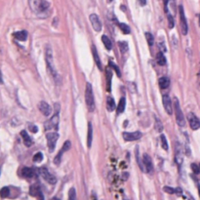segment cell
Listing matches in <instances>:
<instances>
[{"instance_id": "obj_1", "label": "cell", "mask_w": 200, "mask_h": 200, "mask_svg": "<svg viewBox=\"0 0 200 200\" xmlns=\"http://www.w3.org/2000/svg\"><path fill=\"white\" fill-rule=\"evenodd\" d=\"M45 59H46V63H47V67L48 70L50 72L51 76L54 78V80L59 83V80H60V76L58 74V71L56 70L55 65H54V60H53V51L52 49L49 47V45L46 46L45 49Z\"/></svg>"}, {"instance_id": "obj_2", "label": "cell", "mask_w": 200, "mask_h": 200, "mask_svg": "<svg viewBox=\"0 0 200 200\" xmlns=\"http://www.w3.org/2000/svg\"><path fill=\"white\" fill-rule=\"evenodd\" d=\"M85 101H86V104L88 107V110L93 112L95 110V99H94V94L93 89H92V85L90 83L86 84V91H85Z\"/></svg>"}, {"instance_id": "obj_3", "label": "cell", "mask_w": 200, "mask_h": 200, "mask_svg": "<svg viewBox=\"0 0 200 200\" xmlns=\"http://www.w3.org/2000/svg\"><path fill=\"white\" fill-rule=\"evenodd\" d=\"M29 3L34 12H44L49 7V3L45 0H29Z\"/></svg>"}, {"instance_id": "obj_4", "label": "cell", "mask_w": 200, "mask_h": 200, "mask_svg": "<svg viewBox=\"0 0 200 200\" xmlns=\"http://www.w3.org/2000/svg\"><path fill=\"white\" fill-rule=\"evenodd\" d=\"M174 107H175V114H176V120H177V123L179 124V126H185L186 125V119H185V116H183V111L181 109V107H180V103H179V100L175 99V101H174Z\"/></svg>"}, {"instance_id": "obj_5", "label": "cell", "mask_w": 200, "mask_h": 200, "mask_svg": "<svg viewBox=\"0 0 200 200\" xmlns=\"http://www.w3.org/2000/svg\"><path fill=\"white\" fill-rule=\"evenodd\" d=\"M57 107V111H56V113L52 116V118L50 120H48L47 122L44 124L45 130H50V129L58 130L59 122H60V119H59V107Z\"/></svg>"}, {"instance_id": "obj_6", "label": "cell", "mask_w": 200, "mask_h": 200, "mask_svg": "<svg viewBox=\"0 0 200 200\" xmlns=\"http://www.w3.org/2000/svg\"><path fill=\"white\" fill-rule=\"evenodd\" d=\"M46 139H47V143L49 147V152H53L56 147V143L58 142L59 139V134L57 132H51L46 135Z\"/></svg>"}, {"instance_id": "obj_7", "label": "cell", "mask_w": 200, "mask_h": 200, "mask_svg": "<svg viewBox=\"0 0 200 200\" xmlns=\"http://www.w3.org/2000/svg\"><path fill=\"white\" fill-rule=\"evenodd\" d=\"M142 137H143V134L142 132H140V131H135V132H132V133H129V132L123 133L124 140L127 141V142H134V141L140 140Z\"/></svg>"}, {"instance_id": "obj_8", "label": "cell", "mask_w": 200, "mask_h": 200, "mask_svg": "<svg viewBox=\"0 0 200 200\" xmlns=\"http://www.w3.org/2000/svg\"><path fill=\"white\" fill-rule=\"evenodd\" d=\"M39 172H40V175L42 176V178L47 183H50V185H55V183H57V179H56L53 175H51L46 168H41L39 170Z\"/></svg>"}, {"instance_id": "obj_9", "label": "cell", "mask_w": 200, "mask_h": 200, "mask_svg": "<svg viewBox=\"0 0 200 200\" xmlns=\"http://www.w3.org/2000/svg\"><path fill=\"white\" fill-rule=\"evenodd\" d=\"M70 146H71V143L70 142V141H65L64 143V146H63V147H62V149L60 150V151H59L57 156L55 157V159H54L55 164H57V165H59V164H60L61 159H62V156H63V154H64L65 151H67V150H68V149H70Z\"/></svg>"}, {"instance_id": "obj_10", "label": "cell", "mask_w": 200, "mask_h": 200, "mask_svg": "<svg viewBox=\"0 0 200 200\" xmlns=\"http://www.w3.org/2000/svg\"><path fill=\"white\" fill-rule=\"evenodd\" d=\"M143 168H145V172H147V173H152L153 171V165H152V161H151V158L149 157V154H146L145 153L143 156Z\"/></svg>"}, {"instance_id": "obj_11", "label": "cell", "mask_w": 200, "mask_h": 200, "mask_svg": "<svg viewBox=\"0 0 200 200\" xmlns=\"http://www.w3.org/2000/svg\"><path fill=\"white\" fill-rule=\"evenodd\" d=\"M188 120L189 122V126L192 130H198L200 127V121L197 118V116L194 113H188Z\"/></svg>"}, {"instance_id": "obj_12", "label": "cell", "mask_w": 200, "mask_h": 200, "mask_svg": "<svg viewBox=\"0 0 200 200\" xmlns=\"http://www.w3.org/2000/svg\"><path fill=\"white\" fill-rule=\"evenodd\" d=\"M179 12H180V18H181V25H182V32L183 34L188 33V22H186V19L185 16V11L182 5L179 6Z\"/></svg>"}, {"instance_id": "obj_13", "label": "cell", "mask_w": 200, "mask_h": 200, "mask_svg": "<svg viewBox=\"0 0 200 200\" xmlns=\"http://www.w3.org/2000/svg\"><path fill=\"white\" fill-rule=\"evenodd\" d=\"M162 101H163V106H164V109H165V111L169 115H171L173 113V107H172V101H171V99H170V97L166 94L163 95Z\"/></svg>"}, {"instance_id": "obj_14", "label": "cell", "mask_w": 200, "mask_h": 200, "mask_svg": "<svg viewBox=\"0 0 200 200\" xmlns=\"http://www.w3.org/2000/svg\"><path fill=\"white\" fill-rule=\"evenodd\" d=\"M90 22L92 24V27L95 29L96 31H101V22L100 21L99 17L96 14H91L90 15Z\"/></svg>"}, {"instance_id": "obj_15", "label": "cell", "mask_w": 200, "mask_h": 200, "mask_svg": "<svg viewBox=\"0 0 200 200\" xmlns=\"http://www.w3.org/2000/svg\"><path fill=\"white\" fill-rule=\"evenodd\" d=\"M39 109H40V111L44 116H50L52 113V107L44 101H42L41 103L39 104Z\"/></svg>"}, {"instance_id": "obj_16", "label": "cell", "mask_w": 200, "mask_h": 200, "mask_svg": "<svg viewBox=\"0 0 200 200\" xmlns=\"http://www.w3.org/2000/svg\"><path fill=\"white\" fill-rule=\"evenodd\" d=\"M175 160H176V163L178 167L180 168L183 163V151H182V149H181V146H180V143H178L176 146V156H175Z\"/></svg>"}, {"instance_id": "obj_17", "label": "cell", "mask_w": 200, "mask_h": 200, "mask_svg": "<svg viewBox=\"0 0 200 200\" xmlns=\"http://www.w3.org/2000/svg\"><path fill=\"white\" fill-rule=\"evenodd\" d=\"M29 192L32 196H36L40 200H44L43 199V195H42V192L40 191V188L38 186H31L30 189H29Z\"/></svg>"}, {"instance_id": "obj_18", "label": "cell", "mask_w": 200, "mask_h": 200, "mask_svg": "<svg viewBox=\"0 0 200 200\" xmlns=\"http://www.w3.org/2000/svg\"><path fill=\"white\" fill-rule=\"evenodd\" d=\"M35 173L33 171V169L31 168H28V167H25V168L22 169L21 171V176L24 177L25 179H30L32 177H34Z\"/></svg>"}, {"instance_id": "obj_19", "label": "cell", "mask_w": 200, "mask_h": 200, "mask_svg": "<svg viewBox=\"0 0 200 200\" xmlns=\"http://www.w3.org/2000/svg\"><path fill=\"white\" fill-rule=\"evenodd\" d=\"M92 53H93V57H94L95 63H96L98 68H99L100 70H103V65H101V60H100V57H99V54H98L97 49H96V47H95L94 45L92 46Z\"/></svg>"}, {"instance_id": "obj_20", "label": "cell", "mask_w": 200, "mask_h": 200, "mask_svg": "<svg viewBox=\"0 0 200 200\" xmlns=\"http://www.w3.org/2000/svg\"><path fill=\"white\" fill-rule=\"evenodd\" d=\"M21 137L22 138V141H24V143H25V146L29 147L32 145V140H31V138L28 136V134L27 131L22 130L21 132Z\"/></svg>"}, {"instance_id": "obj_21", "label": "cell", "mask_w": 200, "mask_h": 200, "mask_svg": "<svg viewBox=\"0 0 200 200\" xmlns=\"http://www.w3.org/2000/svg\"><path fill=\"white\" fill-rule=\"evenodd\" d=\"M13 36L19 41H25L28 38V31L27 30L17 31V32H15V33H13Z\"/></svg>"}, {"instance_id": "obj_22", "label": "cell", "mask_w": 200, "mask_h": 200, "mask_svg": "<svg viewBox=\"0 0 200 200\" xmlns=\"http://www.w3.org/2000/svg\"><path fill=\"white\" fill-rule=\"evenodd\" d=\"M106 79H107V91H111V79H112V71L110 68H107L106 71Z\"/></svg>"}, {"instance_id": "obj_23", "label": "cell", "mask_w": 200, "mask_h": 200, "mask_svg": "<svg viewBox=\"0 0 200 200\" xmlns=\"http://www.w3.org/2000/svg\"><path fill=\"white\" fill-rule=\"evenodd\" d=\"M92 141H93V126L92 123H88V134H87V146L88 147L92 146Z\"/></svg>"}, {"instance_id": "obj_24", "label": "cell", "mask_w": 200, "mask_h": 200, "mask_svg": "<svg viewBox=\"0 0 200 200\" xmlns=\"http://www.w3.org/2000/svg\"><path fill=\"white\" fill-rule=\"evenodd\" d=\"M158 83H159V87L161 88V89H166L170 85V79L167 76H163L161 78H159Z\"/></svg>"}, {"instance_id": "obj_25", "label": "cell", "mask_w": 200, "mask_h": 200, "mask_svg": "<svg viewBox=\"0 0 200 200\" xmlns=\"http://www.w3.org/2000/svg\"><path fill=\"white\" fill-rule=\"evenodd\" d=\"M107 107L109 111H113L115 109V101L110 96L107 97Z\"/></svg>"}, {"instance_id": "obj_26", "label": "cell", "mask_w": 200, "mask_h": 200, "mask_svg": "<svg viewBox=\"0 0 200 200\" xmlns=\"http://www.w3.org/2000/svg\"><path fill=\"white\" fill-rule=\"evenodd\" d=\"M125 107H126V100L125 98H121L120 101H119V104H118V107H117V113L120 114L124 112V110H125Z\"/></svg>"}, {"instance_id": "obj_27", "label": "cell", "mask_w": 200, "mask_h": 200, "mask_svg": "<svg viewBox=\"0 0 200 200\" xmlns=\"http://www.w3.org/2000/svg\"><path fill=\"white\" fill-rule=\"evenodd\" d=\"M156 61H157V64H158L159 65H165L166 64V58H165V56H164L163 52H159V53H157Z\"/></svg>"}, {"instance_id": "obj_28", "label": "cell", "mask_w": 200, "mask_h": 200, "mask_svg": "<svg viewBox=\"0 0 200 200\" xmlns=\"http://www.w3.org/2000/svg\"><path fill=\"white\" fill-rule=\"evenodd\" d=\"M101 40H103V43L106 46V48L107 50H111V48H112V43H111L110 39L107 36V35H103L101 36Z\"/></svg>"}, {"instance_id": "obj_29", "label": "cell", "mask_w": 200, "mask_h": 200, "mask_svg": "<svg viewBox=\"0 0 200 200\" xmlns=\"http://www.w3.org/2000/svg\"><path fill=\"white\" fill-rule=\"evenodd\" d=\"M118 46H119L120 52L122 54L126 53V52L129 50V46H128V43L126 41H119L118 42Z\"/></svg>"}, {"instance_id": "obj_30", "label": "cell", "mask_w": 200, "mask_h": 200, "mask_svg": "<svg viewBox=\"0 0 200 200\" xmlns=\"http://www.w3.org/2000/svg\"><path fill=\"white\" fill-rule=\"evenodd\" d=\"M118 25H119V28H120L121 30H122L123 33L129 34L130 32H131V29H130L129 25H127L126 24H124V22H120V24H118Z\"/></svg>"}, {"instance_id": "obj_31", "label": "cell", "mask_w": 200, "mask_h": 200, "mask_svg": "<svg viewBox=\"0 0 200 200\" xmlns=\"http://www.w3.org/2000/svg\"><path fill=\"white\" fill-rule=\"evenodd\" d=\"M9 194H10V189L8 186H4V188H1V191H0V196H1L2 198L8 197Z\"/></svg>"}, {"instance_id": "obj_32", "label": "cell", "mask_w": 200, "mask_h": 200, "mask_svg": "<svg viewBox=\"0 0 200 200\" xmlns=\"http://www.w3.org/2000/svg\"><path fill=\"white\" fill-rule=\"evenodd\" d=\"M160 143H161V146L163 147V149L168 150V143H167L165 135H163V134H161V136H160Z\"/></svg>"}, {"instance_id": "obj_33", "label": "cell", "mask_w": 200, "mask_h": 200, "mask_svg": "<svg viewBox=\"0 0 200 200\" xmlns=\"http://www.w3.org/2000/svg\"><path fill=\"white\" fill-rule=\"evenodd\" d=\"M145 36L146 38V41H147V43H149V45L152 46L153 43H154V37H153V35L151 33H149V32H146Z\"/></svg>"}, {"instance_id": "obj_34", "label": "cell", "mask_w": 200, "mask_h": 200, "mask_svg": "<svg viewBox=\"0 0 200 200\" xmlns=\"http://www.w3.org/2000/svg\"><path fill=\"white\" fill-rule=\"evenodd\" d=\"M68 200H76V191L74 188H71L68 191Z\"/></svg>"}, {"instance_id": "obj_35", "label": "cell", "mask_w": 200, "mask_h": 200, "mask_svg": "<svg viewBox=\"0 0 200 200\" xmlns=\"http://www.w3.org/2000/svg\"><path fill=\"white\" fill-rule=\"evenodd\" d=\"M155 130L159 133H161L162 130H163V126H162L161 121L157 118V117H155Z\"/></svg>"}, {"instance_id": "obj_36", "label": "cell", "mask_w": 200, "mask_h": 200, "mask_svg": "<svg viewBox=\"0 0 200 200\" xmlns=\"http://www.w3.org/2000/svg\"><path fill=\"white\" fill-rule=\"evenodd\" d=\"M32 160H33V162H41L42 160H43V154H42L41 152L35 153V154L33 155Z\"/></svg>"}, {"instance_id": "obj_37", "label": "cell", "mask_w": 200, "mask_h": 200, "mask_svg": "<svg viewBox=\"0 0 200 200\" xmlns=\"http://www.w3.org/2000/svg\"><path fill=\"white\" fill-rule=\"evenodd\" d=\"M109 67H112L113 70H115L116 74L118 75L119 77L121 76V72H120V70H119V67H117V65H116L115 64H113V63H112V62H111V61H109Z\"/></svg>"}, {"instance_id": "obj_38", "label": "cell", "mask_w": 200, "mask_h": 200, "mask_svg": "<svg viewBox=\"0 0 200 200\" xmlns=\"http://www.w3.org/2000/svg\"><path fill=\"white\" fill-rule=\"evenodd\" d=\"M167 18H168V27H169V28H173L174 25H175V22H174V19L172 17V15L167 14Z\"/></svg>"}, {"instance_id": "obj_39", "label": "cell", "mask_w": 200, "mask_h": 200, "mask_svg": "<svg viewBox=\"0 0 200 200\" xmlns=\"http://www.w3.org/2000/svg\"><path fill=\"white\" fill-rule=\"evenodd\" d=\"M191 170H192V172L194 173V174H199V167H198V165L196 163H192L191 165Z\"/></svg>"}, {"instance_id": "obj_40", "label": "cell", "mask_w": 200, "mask_h": 200, "mask_svg": "<svg viewBox=\"0 0 200 200\" xmlns=\"http://www.w3.org/2000/svg\"><path fill=\"white\" fill-rule=\"evenodd\" d=\"M164 191L169 193V194H174L175 193V188H171V186H164Z\"/></svg>"}, {"instance_id": "obj_41", "label": "cell", "mask_w": 200, "mask_h": 200, "mask_svg": "<svg viewBox=\"0 0 200 200\" xmlns=\"http://www.w3.org/2000/svg\"><path fill=\"white\" fill-rule=\"evenodd\" d=\"M28 129L30 130V132H32V133H37L38 132L37 126L33 125V124H29V125H28Z\"/></svg>"}, {"instance_id": "obj_42", "label": "cell", "mask_w": 200, "mask_h": 200, "mask_svg": "<svg viewBox=\"0 0 200 200\" xmlns=\"http://www.w3.org/2000/svg\"><path fill=\"white\" fill-rule=\"evenodd\" d=\"M138 2L141 6H145L146 4V0H138Z\"/></svg>"}, {"instance_id": "obj_43", "label": "cell", "mask_w": 200, "mask_h": 200, "mask_svg": "<svg viewBox=\"0 0 200 200\" xmlns=\"http://www.w3.org/2000/svg\"><path fill=\"white\" fill-rule=\"evenodd\" d=\"M164 1V6H165V12L167 13L168 9H167V5H168V0H163Z\"/></svg>"}, {"instance_id": "obj_44", "label": "cell", "mask_w": 200, "mask_h": 200, "mask_svg": "<svg viewBox=\"0 0 200 200\" xmlns=\"http://www.w3.org/2000/svg\"><path fill=\"white\" fill-rule=\"evenodd\" d=\"M0 83H3V79H2V73H1V70H0Z\"/></svg>"}, {"instance_id": "obj_45", "label": "cell", "mask_w": 200, "mask_h": 200, "mask_svg": "<svg viewBox=\"0 0 200 200\" xmlns=\"http://www.w3.org/2000/svg\"><path fill=\"white\" fill-rule=\"evenodd\" d=\"M121 10H124V11H125V6H121Z\"/></svg>"}, {"instance_id": "obj_46", "label": "cell", "mask_w": 200, "mask_h": 200, "mask_svg": "<svg viewBox=\"0 0 200 200\" xmlns=\"http://www.w3.org/2000/svg\"><path fill=\"white\" fill-rule=\"evenodd\" d=\"M188 200H194V198L191 197V196H189V197H188Z\"/></svg>"}, {"instance_id": "obj_47", "label": "cell", "mask_w": 200, "mask_h": 200, "mask_svg": "<svg viewBox=\"0 0 200 200\" xmlns=\"http://www.w3.org/2000/svg\"><path fill=\"white\" fill-rule=\"evenodd\" d=\"M51 200H59V199H58L57 197H54V198H52Z\"/></svg>"}, {"instance_id": "obj_48", "label": "cell", "mask_w": 200, "mask_h": 200, "mask_svg": "<svg viewBox=\"0 0 200 200\" xmlns=\"http://www.w3.org/2000/svg\"><path fill=\"white\" fill-rule=\"evenodd\" d=\"M109 1H111V0H109Z\"/></svg>"}]
</instances>
